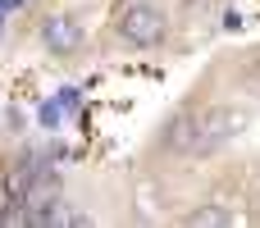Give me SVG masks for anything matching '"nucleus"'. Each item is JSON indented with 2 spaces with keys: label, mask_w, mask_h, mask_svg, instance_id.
I'll return each mask as SVG.
<instances>
[{
  "label": "nucleus",
  "mask_w": 260,
  "mask_h": 228,
  "mask_svg": "<svg viewBox=\"0 0 260 228\" xmlns=\"http://www.w3.org/2000/svg\"><path fill=\"white\" fill-rule=\"evenodd\" d=\"M59 174L50 169V165H41L27 183H23V201H27V210H37V206H46V201H59Z\"/></svg>",
  "instance_id": "39448f33"
},
{
  "label": "nucleus",
  "mask_w": 260,
  "mask_h": 228,
  "mask_svg": "<svg viewBox=\"0 0 260 228\" xmlns=\"http://www.w3.org/2000/svg\"><path fill=\"white\" fill-rule=\"evenodd\" d=\"M197 133H201V114H197L192 105H183V110H174V114L160 123V133H155V151H165V155H192Z\"/></svg>",
  "instance_id": "7ed1b4c3"
},
{
  "label": "nucleus",
  "mask_w": 260,
  "mask_h": 228,
  "mask_svg": "<svg viewBox=\"0 0 260 228\" xmlns=\"http://www.w3.org/2000/svg\"><path fill=\"white\" fill-rule=\"evenodd\" d=\"M247 123H251V110H238V105H215V110H206V114H201V133H197V142H192V155H197V160L219 155Z\"/></svg>",
  "instance_id": "f03ea898"
},
{
  "label": "nucleus",
  "mask_w": 260,
  "mask_h": 228,
  "mask_svg": "<svg viewBox=\"0 0 260 228\" xmlns=\"http://www.w3.org/2000/svg\"><path fill=\"white\" fill-rule=\"evenodd\" d=\"M41 46L55 55V59H73L78 46H82V23L73 14H50L41 23Z\"/></svg>",
  "instance_id": "20e7f679"
},
{
  "label": "nucleus",
  "mask_w": 260,
  "mask_h": 228,
  "mask_svg": "<svg viewBox=\"0 0 260 228\" xmlns=\"http://www.w3.org/2000/svg\"><path fill=\"white\" fill-rule=\"evenodd\" d=\"M114 32H119V41L137 46V50H155L169 37V14L151 0H128L114 14Z\"/></svg>",
  "instance_id": "f257e3e1"
},
{
  "label": "nucleus",
  "mask_w": 260,
  "mask_h": 228,
  "mask_svg": "<svg viewBox=\"0 0 260 228\" xmlns=\"http://www.w3.org/2000/svg\"><path fill=\"white\" fill-rule=\"evenodd\" d=\"M183 224L187 228H229V224H238V215L229 210V206H197V210H187L183 215Z\"/></svg>",
  "instance_id": "423d86ee"
}]
</instances>
